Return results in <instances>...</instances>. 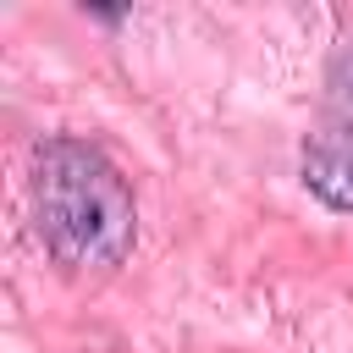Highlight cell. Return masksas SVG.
Instances as JSON below:
<instances>
[{"instance_id": "obj_2", "label": "cell", "mask_w": 353, "mask_h": 353, "mask_svg": "<svg viewBox=\"0 0 353 353\" xmlns=\"http://www.w3.org/2000/svg\"><path fill=\"white\" fill-rule=\"evenodd\" d=\"M303 182L320 204L353 215V116H325L303 143Z\"/></svg>"}, {"instance_id": "obj_3", "label": "cell", "mask_w": 353, "mask_h": 353, "mask_svg": "<svg viewBox=\"0 0 353 353\" xmlns=\"http://www.w3.org/2000/svg\"><path fill=\"white\" fill-rule=\"evenodd\" d=\"M325 99H331V116H353V39L325 66Z\"/></svg>"}, {"instance_id": "obj_1", "label": "cell", "mask_w": 353, "mask_h": 353, "mask_svg": "<svg viewBox=\"0 0 353 353\" xmlns=\"http://www.w3.org/2000/svg\"><path fill=\"white\" fill-rule=\"evenodd\" d=\"M33 226L55 265L116 270L138 243V204L99 143L44 138L33 149Z\"/></svg>"}]
</instances>
